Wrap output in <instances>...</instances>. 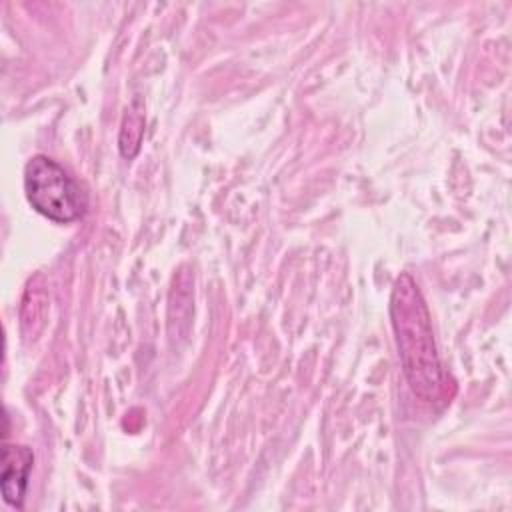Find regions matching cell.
I'll return each instance as SVG.
<instances>
[{
  "instance_id": "obj_1",
  "label": "cell",
  "mask_w": 512,
  "mask_h": 512,
  "mask_svg": "<svg viewBox=\"0 0 512 512\" xmlns=\"http://www.w3.org/2000/svg\"><path fill=\"white\" fill-rule=\"evenodd\" d=\"M390 318L396 334L404 376L412 392L424 402L450 398L426 302L410 274H400L390 294Z\"/></svg>"
},
{
  "instance_id": "obj_2",
  "label": "cell",
  "mask_w": 512,
  "mask_h": 512,
  "mask_svg": "<svg viewBox=\"0 0 512 512\" xmlns=\"http://www.w3.org/2000/svg\"><path fill=\"white\" fill-rule=\"evenodd\" d=\"M24 192L36 212L60 224L74 222L86 212V196L80 186L58 162L44 154L26 162Z\"/></svg>"
},
{
  "instance_id": "obj_3",
  "label": "cell",
  "mask_w": 512,
  "mask_h": 512,
  "mask_svg": "<svg viewBox=\"0 0 512 512\" xmlns=\"http://www.w3.org/2000/svg\"><path fill=\"white\" fill-rule=\"evenodd\" d=\"M32 462H34V452L28 446H18V444L4 446L0 490L4 500L10 506H16V508L22 506Z\"/></svg>"
},
{
  "instance_id": "obj_4",
  "label": "cell",
  "mask_w": 512,
  "mask_h": 512,
  "mask_svg": "<svg viewBox=\"0 0 512 512\" xmlns=\"http://www.w3.org/2000/svg\"><path fill=\"white\" fill-rule=\"evenodd\" d=\"M144 136V114L138 106V102H134L128 110L126 116L122 120V128H120V138H118V146H120V154L124 158H134L136 152L140 150V142Z\"/></svg>"
}]
</instances>
